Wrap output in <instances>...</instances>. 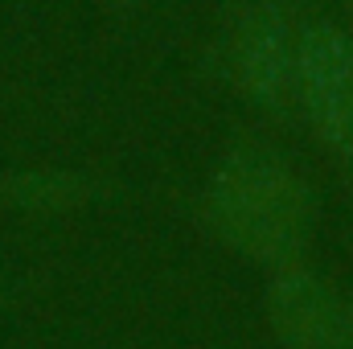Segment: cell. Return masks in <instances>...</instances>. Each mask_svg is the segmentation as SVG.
Returning <instances> with one entry per match:
<instances>
[{"instance_id": "8992f818", "label": "cell", "mask_w": 353, "mask_h": 349, "mask_svg": "<svg viewBox=\"0 0 353 349\" xmlns=\"http://www.w3.org/2000/svg\"><path fill=\"white\" fill-rule=\"evenodd\" d=\"M345 8H350V12H353V0H345Z\"/></svg>"}, {"instance_id": "277c9868", "label": "cell", "mask_w": 353, "mask_h": 349, "mask_svg": "<svg viewBox=\"0 0 353 349\" xmlns=\"http://www.w3.org/2000/svg\"><path fill=\"white\" fill-rule=\"evenodd\" d=\"M271 321L296 349H337L345 341V308L337 292L308 271H288L275 279Z\"/></svg>"}, {"instance_id": "5b68a950", "label": "cell", "mask_w": 353, "mask_h": 349, "mask_svg": "<svg viewBox=\"0 0 353 349\" xmlns=\"http://www.w3.org/2000/svg\"><path fill=\"white\" fill-rule=\"evenodd\" d=\"M4 197L25 210H66L83 197V181L70 173H25L4 181Z\"/></svg>"}, {"instance_id": "3957f363", "label": "cell", "mask_w": 353, "mask_h": 349, "mask_svg": "<svg viewBox=\"0 0 353 349\" xmlns=\"http://www.w3.org/2000/svg\"><path fill=\"white\" fill-rule=\"evenodd\" d=\"M234 79L259 107H283L296 90V37L279 4H255L234 33Z\"/></svg>"}, {"instance_id": "6da1fadb", "label": "cell", "mask_w": 353, "mask_h": 349, "mask_svg": "<svg viewBox=\"0 0 353 349\" xmlns=\"http://www.w3.org/2000/svg\"><path fill=\"white\" fill-rule=\"evenodd\" d=\"M210 214L230 247L263 263L292 259L312 230V193L267 152L230 157L210 189Z\"/></svg>"}, {"instance_id": "7a4b0ae2", "label": "cell", "mask_w": 353, "mask_h": 349, "mask_svg": "<svg viewBox=\"0 0 353 349\" xmlns=\"http://www.w3.org/2000/svg\"><path fill=\"white\" fill-rule=\"evenodd\" d=\"M296 90L312 132L353 161V37L333 21H312L296 37Z\"/></svg>"}]
</instances>
